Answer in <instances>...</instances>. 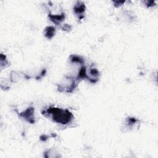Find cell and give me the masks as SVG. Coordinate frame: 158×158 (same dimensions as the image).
Masks as SVG:
<instances>
[{
  "mask_svg": "<svg viewBox=\"0 0 158 158\" xmlns=\"http://www.w3.org/2000/svg\"><path fill=\"white\" fill-rule=\"evenodd\" d=\"M71 27L70 26V25H67V24H66V25H65L64 27H63V30H71Z\"/></svg>",
  "mask_w": 158,
  "mask_h": 158,
  "instance_id": "52a82bcc",
  "label": "cell"
},
{
  "mask_svg": "<svg viewBox=\"0 0 158 158\" xmlns=\"http://www.w3.org/2000/svg\"><path fill=\"white\" fill-rule=\"evenodd\" d=\"M55 34V29L53 27H47L45 30V35L46 38L51 39Z\"/></svg>",
  "mask_w": 158,
  "mask_h": 158,
  "instance_id": "277c9868",
  "label": "cell"
},
{
  "mask_svg": "<svg viewBox=\"0 0 158 158\" xmlns=\"http://www.w3.org/2000/svg\"><path fill=\"white\" fill-rule=\"evenodd\" d=\"M71 60L72 62L74 63H82L83 62V59H82L80 57L77 56H71Z\"/></svg>",
  "mask_w": 158,
  "mask_h": 158,
  "instance_id": "8992f818",
  "label": "cell"
},
{
  "mask_svg": "<svg viewBox=\"0 0 158 158\" xmlns=\"http://www.w3.org/2000/svg\"><path fill=\"white\" fill-rule=\"evenodd\" d=\"M34 114V109L33 108H29L27 110L20 114V117H23L29 122L33 124L35 122Z\"/></svg>",
  "mask_w": 158,
  "mask_h": 158,
  "instance_id": "7a4b0ae2",
  "label": "cell"
},
{
  "mask_svg": "<svg viewBox=\"0 0 158 158\" xmlns=\"http://www.w3.org/2000/svg\"><path fill=\"white\" fill-rule=\"evenodd\" d=\"M49 17L50 18V19L52 21H53L54 23H55L56 24H58L59 23L63 21V20L65 19V16L64 14L63 13L61 15H52V14H49Z\"/></svg>",
  "mask_w": 158,
  "mask_h": 158,
  "instance_id": "3957f363",
  "label": "cell"
},
{
  "mask_svg": "<svg viewBox=\"0 0 158 158\" xmlns=\"http://www.w3.org/2000/svg\"><path fill=\"white\" fill-rule=\"evenodd\" d=\"M85 6L83 4H78L76 5L74 8V11L77 14H79V16H81L82 14L85 11Z\"/></svg>",
  "mask_w": 158,
  "mask_h": 158,
  "instance_id": "5b68a950",
  "label": "cell"
},
{
  "mask_svg": "<svg viewBox=\"0 0 158 158\" xmlns=\"http://www.w3.org/2000/svg\"><path fill=\"white\" fill-rule=\"evenodd\" d=\"M44 113L52 115V118L56 122L63 125L71 122L73 115L68 110H63L56 108H50Z\"/></svg>",
  "mask_w": 158,
  "mask_h": 158,
  "instance_id": "6da1fadb",
  "label": "cell"
}]
</instances>
